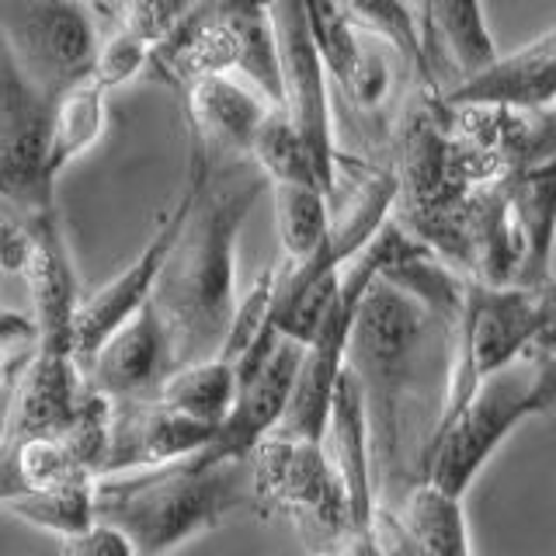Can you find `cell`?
Segmentation results:
<instances>
[{
	"label": "cell",
	"mask_w": 556,
	"mask_h": 556,
	"mask_svg": "<svg viewBox=\"0 0 556 556\" xmlns=\"http://www.w3.org/2000/svg\"><path fill=\"white\" fill-rule=\"evenodd\" d=\"M188 164L199 174V195L153 292L178 369L223 352L240 303L237 240L251 208L271 188L254 161L219 156L195 136L188 139Z\"/></svg>",
	"instance_id": "cell-1"
},
{
	"label": "cell",
	"mask_w": 556,
	"mask_h": 556,
	"mask_svg": "<svg viewBox=\"0 0 556 556\" xmlns=\"http://www.w3.org/2000/svg\"><path fill=\"white\" fill-rule=\"evenodd\" d=\"M251 504H257L251 459H213L205 452L94 483L98 521L126 532L139 556H167Z\"/></svg>",
	"instance_id": "cell-2"
},
{
	"label": "cell",
	"mask_w": 556,
	"mask_h": 556,
	"mask_svg": "<svg viewBox=\"0 0 556 556\" xmlns=\"http://www.w3.org/2000/svg\"><path fill=\"white\" fill-rule=\"evenodd\" d=\"M431 320L434 313L421 300H414L410 292L379 275L365 289L355 313L352 341H348V369L358 376L365 410H369L379 491H390L404 473V459H400L404 404L414 393Z\"/></svg>",
	"instance_id": "cell-3"
},
{
	"label": "cell",
	"mask_w": 556,
	"mask_h": 556,
	"mask_svg": "<svg viewBox=\"0 0 556 556\" xmlns=\"http://www.w3.org/2000/svg\"><path fill=\"white\" fill-rule=\"evenodd\" d=\"M535 286H486L469 278L456 324V348L434 428L448 425L486 379L529 355L535 338ZM431 428V431H434Z\"/></svg>",
	"instance_id": "cell-4"
},
{
	"label": "cell",
	"mask_w": 556,
	"mask_h": 556,
	"mask_svg": "<svg viewBox=\"0 0 556 556\" xmlns=\"http://www.w3.org/2000/svg\"><path fill=\"white\" fill-rule=\"evenodd\" d=\"M0 42L22 77L60 98L94 70L101 11L91 0H0Z\"/></svg>",
	"instance_id": "cell-5"
},
{
	"label": "cell",
	"mask_w": 556,
	"mask_h": 556,
	"mask_svg": "<svg viewBox=\"0 0 556 556\" xmlns=\"http://www.w3.org/2000/svg\"><path fill=\"white\" fill-rule=\"evenodd\" d=\"M529 417V362L521 358L511 369L486 379L448 425L428 434L421 480H431L442 491L463 497L486 459L501 448V442Z\"/></svg>",
	"instance_id": "cell-6"
},
{
	"label": "cell",
	"mask_w": 556,
	"mask_h": 556,
	"mask_svg": "<svg viewBox=\"0 0 556 556\" xmlns=\"http://www.w3.org/2000/svg\"><path fill=\"white\" fill-rule=\"evenodd\" d=\"M251 477L261 511H286L309 526V532L338 543V549L355 535L352 504L324 442L268 434L251 456Z\"/></svg>",
	"instance_id": "cell-7"
},
{
	"label": "cell",
	"mask_w": 556,
	"mask_h": 556,
	"mask_svg": "<svg viewBox=\"0 0 556 556\" xmlns=\"http://www.w3.org/2000/svg\"><path fill=\"white\" fill-rule=\"evenodd\" d=\"M52 104L8 56H0V195L17 213H42L56 205L49 178Z\"/></svg>",
	"instance_id": "cell-8"
},
{
	"label": "cell",
	"mask_w": 556,
	"mask_h": 556,
	"mask_svg": "<svg viewBox=\"0 0 556 556\" xmlns=\"http://www.w3.org/2000/svg\"><path fill=\"white\" fill-rule=\"evenodd\" d=\"M195 195H199V174L188 164L181 195L174 199V205L161 216L156 230L143 243V251H139L112 282H104L91 295H84V303L77 309V327H74V358L80 365V372L87 369V362L94 358L98 348L153 300L156 286H161V275L167 268V257L185 230L191 205H195Z\"/></svg>",
	"instance_id": "cell-9"
},
{
	"label": "cell",
	"mask_w": 556,
	"mask_h": 556,
	"mask_svg": "<svg viewBox=\"0 0 556 556\" xmlns=\"http://www.w3.org/2000/svg\"><path fill=\"white\" fill-rule=\"evenodd\" d=\"M271 22L282 52V80L286 98L282 109L300 126L313 161L320 167V178L338 195V147H334V112H330V74L309 35L306 4L303 0H278L271 8Z\"/></svg>",
	"instance_id": "cell-10"
},
{
	"label": "cell",
	"mask_w": 556,
	"mask_h": 556,
	"mask_svg": "<svg viewBox=\"0 0 556 556\" xmlns=\"http://www.w3.org/2000/svg\"><path fill=\"white\" fill-rule=\"evenodd\" d=\"M216 434L219 428L195 421L185 410L164 404L156 393L112 400V452L104 477L191 459L213 445Z\"/></svg>",
	"instance_id": "cell-11"
},
{
	"label": "cell",
	"mask_w": 556,
	"mask_h": 556,
	"mask_svg": "<svg viewBox=\"0 0 556 556\" xmlns=\"http://www.w3.org/2000/svg\"><path fill=\"white\" fill-rule=\"evenodd\" d=\"M28 219L35 230V248L22 278L31 292V317L39 324L42 352L74 355V327L84 295H80L74 257H70L60 208L52 205L42 208V213H28Z\"/></svg>",
	"instance_id": "cell-12"
},
{
	"label": "cell",
	"mask_w": 556,
	"mask_h": 556,
	"mask_svg": "<svg viewBox=\"0 0 556 556\" xmlns=\"http://www.w3.org/2000/svg\"><path fill=\"white\" fill-rule=\"evenodd\" d=\"M174 369H178V355H174L170 330L150 300L98 348L87 362L84 379L87 387L109 393L112 400H132L153 396Z\"/></svg>",
	"instance_id": "cell-13"
},
{
	"label": "cell",
	"mask_w": 556,
	"mask_h": 556,
	"mask_svg": "<svg viewBox=\"0 0 556 556\" xmlns=\"http://www.w3.org/2000/svg\"><path fill=\"white\" fill-rule=\"evenodd\" d=\"M442 104H497V109L543 115L556 109V28L497 56L480 74L448 84Z\"/></svg>",
	"instance_id": "cell-14"
},
{
	"label": "cell",
	"mask_w": 556,
	"mask_h": 556,
	"mask_svg": "<svg viewBox=\"0 0 556 556\" xmlns=\"http://www.w3.org/2000/svg\"><path fill=\"white\" fill-rule=\"evenodd\" d=\"M303 358H306V344L292 338L278 341L271 358L265 362V369L240 387L237 407L223 421L216 442L205 448V456L251 459L254 448L282 425V417L292 404L295 382H300V372H303Z\"/></svg>",
	"instance_id": "cell-15"
},
{
	"label": "cell",
	"mask_w": 556,
	"mask_h": 556,
	"mask_svg": "<svg viewBox=\"0 0 556 556\" xmlns=\"http://www.w3.org/2000/svg\"><path fill=\"white\" fill-rule=\"evenodd\" d=\"M188 129L219 156H248L275 101L237 74H205L185 87Z\"/></svg>",
	"instance_id": "cell-16"
},
{
	"label": "cell",
	"mask_w": 556,
	"mask_h": 556,
	"mask_svg": "<svg viewBox=\"0 0 556 556\" xmlns=\"http://www.w3.org/2000/svg\"><path fill=\"white\" fill-rule=\"evenodd\" d=\"M87 393V379L74 355H49L39 352L35 362L22 372V379L8 390V425L4 448L22 445L28 439H49L63 434L77 417Z\"/></svg>",
	"instance_id": "cell-17"
},
{
	"label": "cell",
	"mask_w": 556,
	"mask_h": 556,
	"mask_svg": "<svg viewBox=\"0 0 556 556\" xmlns=\"http://www.w3.org/2000/svg\"><path fill=\"white\" fill-rule=\"evenodd\" d=\"M324 448L330 463H334L338 477L344 483L348 504H352V521L355 532H369L372 511H376V456H372V425L369 410H365V396L358 387V376L348 369L338 379L334 390V407H330V425Z\"/></svg>",
	"instance_id": "cell-18"
},
{
	"label": "cell",
	"mask_w": 556,
	"mask_h": 556,
	"mask_svg": "<svg viewBox=\"0 0 556 556\" xmlns=\"http://www.w3.org/2000/svg\"><path fill=\"white\" fill-rule=\"evenodd\" d=\"M511 213L521 233V278L518 286H543L553 278V248H556V156L515 167L508 174Z\"/></svg>",
	"instance_id": "cell-19"
},
{
	"label": "cell",
	"mask_w": 556,
	"mask_h": 556,
	"mask_svg": "<svg viewBox=\"0 0 556 556\" xmlns=\"http://www.w3.org/2000/svg\"><path fill=\"white\" fill-rule=\"evenodd\" d=\"M425 31L452 63V84L480 74L501 52L486 25L483 0H421Z\"/></svg>",
	"instance_id": "cell-20"
},
{
	"label": "cell",
	"mask_w": 556,
	"mask_h": 556,
	"mask_svg": "<svg viewBox=\"0 0 556 556\" xmlns=\"http://www.w3.org/2000/svg\"><path fill=\"white\" fill-rule=\"evenodd\" d=\"M109 87L87 74L52 104V143H49V178L60 181V174L77 164L84 153H91L104 129H109Z\"/></svg>",
	"instance_id": "cell-21"
},
{
	"label": "cell",
	"mask_w": 556,
	"mask_h": 556,
	"mask_svg": "<svg viewBox=\"0 0 556 556\" xmlns=\"http://www.w3.org/2000/svg\"><path fill=\"white\" fill-rule=\"evenodd\" d=\"M275 191V226L282 243L286 265H300L324 251L334 233V213H330V191L317 181H286L271 185Z\"/></svg>",
	"instance_id": "cell-22"
},
{
	"label": "cell",
	"mask_w": 556,
	"mask_h": 556,
	"mask_svg": "<svg viewBox=\"0 0 556 556\" xmlns=\"http://www.w3.org/2000/svg\"><path fill=\"white\" fill-rule=\"evenodd\" d=\"M156 396H161L164 404L185 410L188 417H195L202 425L223 428V421L233 414L237 396H240L237 365L223 355L188 362L164 379V387L156 390Z\"/></svg>",
	"instance_id": "cell-23"
},
{
	"label": "cell",
	"mask_w": 556,
	"mask_h": 556,
	"mask_svg": "<svg viewBox=\"0 0 556 556\" xmlns=\"http://www.w3.org/2000/svg\"><path fill=\"white\" fill-rule=\"evenodd\" d=\"M396 511L428 556H473L459 494H448L431 480H417L400 497Z\"/></svg>",
	"instance_id": "cell-24"
},
{
	"label": "cell",
	"mask_w": 556,
	"mask_h": 556,
	"mask_svg": "<svg viewBox=\"0 0 556 556\" xmlns=\"http://www.w3.org/2000/svg\"><path fill=\"white\" fill-rule=\"evenodd\" d=\"M94 483L98 480L63 483V486H31V491L0 494V504H4V511L14 515L17 521L56 535L63 543V539H74L98 521Z\"/></svg>",
	"instance_id": "cell-25"
},
{
	"label": "cell",
	"mask_w": 556,
	"mask_h": 556,
	"mask_svg": "<svg viewBox=\"0 0 556 556\" xmlns=\"http://www.w3.org/2000/svg\"><path fill=\"white\" fill-rule=\"evenodd\" d=\"M341 4L362 35L387 42L410 70H417V80L428 84V91H439L428 63V39L417 28V17L407 8V0H341Z\"/></svg>",
	"instance_id": "cell-26"
},
{
	"label": "cell",
	"mask_w": 556,
	"mask_h": 556,
	"mask_svg": "<svg viewBox=\"0 0 556 556\" xmlns=\"http://www.w3.org/2000/svg\"><path fill=\"white\" fill-rule=\"evenodd\" d=\"M0 463H4V486H0V494L31 491V486H63V483L98 480L91 469L66 448L60 434L28 439L22 445L0 448Z\"/></svg>",
	"instance_id": "cell-27"
},
{
	"label": "cell",
	"mask_w": 556,
	"mask_h": 556,
	"mask_svg": "<svg viewBox=\"0 0 556 556\" xmlns=\"http://www.w3.org/2000/svg\"><path fill=\"white\" fill-rule=\"evenodd\" d=\"M251 161L261 167V174H265L271 185H286V181L324 185L320 167H317V161H313L300 126H295L292 115L282 109V104H275V109L268 112V118L261 122V129L254 136V147H251Z\"/></svg>",
	"instance_id": "cell-28"
},
{
	"label": "cell",
	"mask_w": 556,
	"mask_h": 556,
	"mask_svg": "<svg viewBox=\"0 0 556 556\" xmlns=\"http://www.w3.org/2000/svg\"><path fill=\"white\" fill-rule=\"evenodd\" d=\"M153 52H156L153 42L139 39V35H132V31L112 28L109 35H104V42H101V52L94 60L91 77L101 80L109 91H115V87L129 84L132 77L143 74V70L153 63Z\"/></svg>",
	"instance_id": "cell-29"
},
{
	"label": "cell",
	"mask_w": 556,
	"mask_h": 556,
	"mask_svg": "<svg viewBox=\"0 0 556 556\" xmlns=\"http://www.w3.org/2000/svg\"><path fill=\"white\" fill-rule=\"evenodd\" d=\"M369 535L376 539L382 556H428V549L417 543L414 532L404 526V518H400L393 504H376Z\"/></svg>",
	"instance_id": "cell-30"
},
{
	"label": "cell",
	"mask_w": 556,
	"mask_h": 556,
	"mask_svg": "<svg viewBox=\"0 0 556 556\" xmlns=\"http://www.w3.org/2000/svg\"><path fill=\"white\" fill-rule=\"evenodd\" d=\"M31 248H35V230L28 213H17V208L4 205V219H0V261H4V271L25 275Z\"/></svg>",
	"instance_id": "cell-31"
},
{
	"label": "cell",
	"mask_w": 556,
	"mask_h": 556,
	"mask_svg": "<svg viewBox=\"0 0 556 556\" xmlns=\"http://www.w3.org/2000/svg\"><path fill=\"white\" fill-rule=\"evenodd\" d=\"M63 556H139V553L122 529L109 526V521H94L87 532L63 539Z\"/></svg>",
	"instance_id": "cell-32"
},
{
	"label": "cell",
	"mask_w": 556,
	"mask_h": 556,
	"mask_svg": "<svg viewBox=\"0 0 556 556\" xmlns=\"http://www.w3.org/2000/svg\"><path fill=\"white\" fill-rule=\"evenodd\" d=\"M529 362V407L532 417L556 414V352L532 355Z\"/></svg>",
	"instance_id": "cell-33"
},
{
	"label": "cell",
	"mask_w": 556,
	"mask_h": 556,
	"mask_svg": "<svg viewBox=\"0 0 556 556\" xmlns=\"http://www.w3.org/2000/svg\"><path fill=\"white\" fill-rule=\"evenodd\" d=\"M535 303H539V320H535V338L526 358L556 352V275L549 282L535 286Z\"/></svg>",
	"instance_id": "cell-34"
},
{
	"label": "cell",
	"mask_w": 556,
	"mask_h": 556,
	"mask_svg": "<svg viewBox=\"0 0 556 556\" xmlns=\"http://www.w3.org/2000/svg\"><path fill=\"white\" fill-rule=\"evenodd\" d=\"M278 0H199L188 11L205 14V17H226V14H243V11H271Z\"/></svg>",
	"instance_id": "cell-35"
},
{
	"label": "cell",
	"mask_w": 556,
	"mask_h": 556,
	"mask_svg": "<svg viewBox=\"0 0 556 556\" xmlns=\"http://www.w3.org/2000/svg\"><path fill=\"white\" fill-rule=\"evenodd\" d=\"M91 4H94V8H98L101 14H109V8L115 4V0H91Z\"/></svg>",
	"instance_id": "cell-36"
},
{
	"label": "cell",
	"mask_w": 556,
	"mask_h": 556,
	"mask_svg": "<svg viewBox=\"0 0 556 556\" xmlns=\"http://www.w3.org/2000/svg\"><path fill=\"white\" fill-rule=\"evenodd\" d=\"M313 556H341V549H320V553H313Z\"/></svg>",
	"instance_id": "cell-37"
}]
</instances>
